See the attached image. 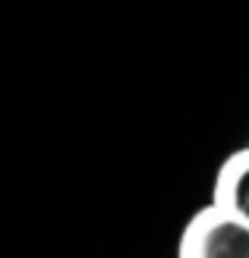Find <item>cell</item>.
<instances>
[{
	"label": "cell",
	"instance_id": "cell-2",
	"mask_svg": "<svg viewBox=\"0 0 249 258\" xmlns=\"http://www.w3.org/2000/svg\"><path fill=\"white\" fill-rule=\"evenodd\" d=\"M218 202L221 208L249 221V151L237 154L224 164L218 183Z\"/></svg>",
	"mask_w": 249,
	"mask_h": 258
},
{
	"label": "cell",
	"instance_id": "cell-1",
	"mask_svg": "<svg viewBox=\"0 0 249 258\" xmlns=\"http://www.w3.org/2000/svg\"><path fill=\"white\" fill-rule=\"evenodd\" d=\"M189 258H249V221L224 208L202 214L186 239Z\"/></svg>",
	"mask_w": 249,
	"mask_h": 258
}]
</instances>
